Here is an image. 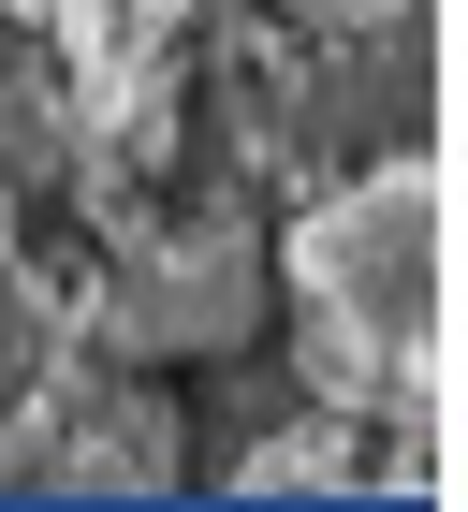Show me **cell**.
I'll return each instance as SVG.
<instances>
[{
	"mask_svg": "<svg viewBox=\"0 0 468 512\" xmlns=\"http://www.w3.org/2000/svg\"><path fill=\"white\" fill-rule=\"evenodd\" d=\"M191 0H59V30H74V59H88V88H132L147 74V44L176 30Z\"/></svg>",
	"mask_w": 468,
	"mask_h": 512,
	"instance_id": "cell-2",
	"label": "cell"
},
{
	"mask_svg": "<svg viewBox=\"0 0 468 512\" xmlns=\"http://www.w3.org/2000/svg\"><path fill=\"white\" fill-rule=\"evenodd\" d=\"M278 278H293V322H308V366L381 410L395 439L454 425V161L395 147L366 176L278 235Z\"/></svg>",
	"mask_w": 468,
	"mask_h": 512,
	"instance_id": "cell-1",
	"label": "cell"
}]
</instances>
